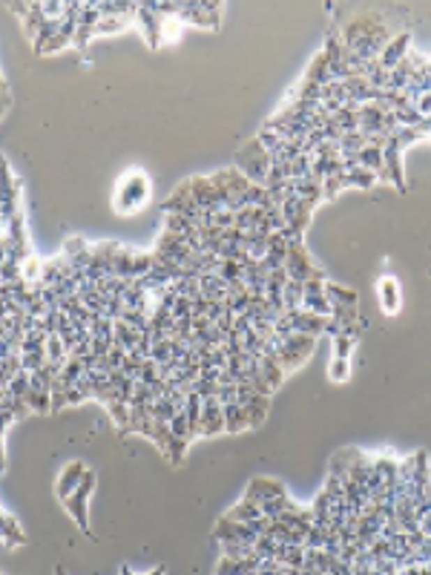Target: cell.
I'll return each mask as SVG.
<instances>
[{"mask_svg": "<svg viewBox=\"0 0 431 575\" xmlns=\"http://www.w3.org/2000/svg\"><path fill=\"white\" fill-rule=\"evenodd\" d=\"M216 386H239V382H236V377H233L227 368H222L219 377H216Z\"/></svg>", "mask_w": 431, "mask_h": 575, "instance_id": "bcb514c9", "label": "cell"}, {"mask_svg": "<svg viewBox=\"0 0 431 575\" xmlns=\"http://www.w3.org/2000/svg\"><path fill=\"white\" fill-rule=\"evenodd\" d=\"M147 199H150V179L141 170H130L127 176L118 179L115 196H112V204L118 213H135Z\"/></svg>", "mask_w": 431, "mask_h": 575, "instance_id": "7a4b0ae2", "label": "cell"}, {"mask_svg": "<svg viewBox=\"0 0 431 575\" xmlns=\"http://www.w3.org/2000/svg\"><path fill=\"white\" fill-rule=\"evenodd\" d=\"M340 190H345V187H342V179H340V176H328V179L322 181V202L333 199V196L340 193Z\"/></svg>", "mask_w": 431, "mask_h": 575, "instance_id": "74e56055", "label": "cell"}, {"mask_svg": "<svg viewBox=\"0 0 431 575\" xmlns=\"http://www.w3.org/2000/svg\"><path fill=\"white\" fill-rule=\"evenodd\" d=\"M394 35L388 32V27L382 23V17L379 15H374V12H363V15H356L348 27H345V32H342V46L348 52H354L356 58H363L365 64L368 61H377L379 55H382V50H386V43L391 40Z\"/></svg>", "mask_w": 431, "mask_h": 575, "instance_id": "6da1fadb", "label": "cell"}, {"mask_svg": "<svg viewBox=\"0 0 431 575\" xmlns=\"http://www.w3.org/2000/svg\"><path fill=\"white\" fill-rule=\"evenodd\" d=\"M222 555L225 558H236V561H242V558H253V546L250 544H242V541H227L222 544Z\"/></svg>", "mask_w": 431, "mask_h": 575, "instance_id": "484cf974", "label": "cell"}, {"mask_svg": "<svg viewBox=\"0 0 431 575\" xmlns=\"http://www.w3.org/2000/svg\"><path fill=\"white\" fill-rule=\"evenodd\" d=\"M55 575H66V569H63V567H58V569H55Z\"/></svg>", "mask_w": 431, "mask_h": 575, "instance_id": "c3c4849f", "label": "cell"}, {"mask_svg": "<svg viewBox=\"0 0 431 575\" xmlns=\"http://www.w3.org/2000/svg\"><path fill=\"white\" fill-rule=\"evenodd\" d=\"M325 282H328V279H308V282H305V297H319V294H325Z\"/></svg>", "mask_w": 431, "mask_h": 575, "instance_id": "b9f144b4", "label": "cell"}, {"mask_svg": "<svg viewBox=\"0 0 431 575\" xmlns=\"http://www.w3.org/2000/svg\"><path fill=\"white\" fill-rule=\"evenodd\" d=\"M420 121H423V115L417 112V107H405V110H397V124L400 127H420Z\"/></svg>", "mask_w": 431, "mask_h": 575, "instance_id": "836d02e7", "label": "cell"}, {"mask_svg": "<svg viewBox=\"0 0 431 575\" xmlns=\"http://www.w3.org/2000/svg\"><path fill=\"white\" fill-rule=\"evenodd\" d=\"M359 133L363 135H382V115H386V110H382L379 104H363L359 107Z\"/></svg>", "mask_w": 431, "mask_h": 575, "instance_id": "4fadbf2b", "label": "cell"}, {"mask_svg": "<svg viewBox=\"0 0 431 575\" xmlns=\"http://www.w3.org/2000/svg\"><path fill=\"white\" fill-rule=\"evenodd\" d=\"M331 345H333V351H331V357H337V359H351V354H354V340L351 337H333L331 340Z\"/></svg>", "mask_w": 431, "mask_h": 575, "instance_id": "1f68e13d", "label": "cell"}, {"mask_svg": "<svg viewBox=\"0 0 431 575\" xmlns=\"http://www.w3.org/2000/svg\"><path fill=\"white\" fill-rule=\"evenodd\" d=\"M17 417L12 415V409H9V405H3V409H0V440H3V435H6V428L15 423Z\"/></svg>", "mask_w": 431, "mask_h": 575, "instance_id": "7bdbcfd3", "label": "cell"}, {"mask_svg": "<svg viewBox=\"0 0 431 575\" xmlns=\"http://www.w3.org/2000/svg\"><path fill=\"white\" fill-rule=\"evenodd\" d=\"M170 435L179 438V440H190V426H187L184 412H179V415L170 420Z\"/></svg>", "mask_w": 431, "mask_h": 575, "instance_id": "e575fe53", "label": "cell"}, {"mask_svg": "<svg viewBox=\"0 0 431 575\" xmlns=\"http://www.w3.org/2000/svg\"><path fill=\"white\" fill-rule=\"evenodd\" d=\"M314 345H317V337H308V334H291V337H285L282 345H279V366L282 371H294L299 368L305 359L314 354Z\"/></svg>", "mask_w": 431, "mask_h": 575, "instance_id": "8992f818", "label": "cell"}, {"mask_svg": "<svg viewBox=\"0 0 431 575\" xmlns=\"http://www.w3.org/2000/svg\"><path fill=\"white\" fill-rule=\"evenodd\" d=\"M340 179H342V187H363V190H368V187L377 184V176L371 170H365V167H356V170H351V173H342Z\"/></svg>", "mask_w": 431, "mask_h": 575, "instance_id": "603a6c76", "label": "cell"}, {"mask_svg": "<svg viewBox=\"0 0 431 575\" xmlns=\"http://www.w3.org/2000/svg\"><path fill=\"white\" fill-rule=\"evenodd\" d=\"M138 340H141V334L133 328V325H127L124 320H115V328H112V345H118V348H124L127 354L138 345Z\"/></svg>", "mask_w": 431, "mask_h": 575, "instance_id": "2e32d148", "label": "cell"}, {"mask_svg": "<svg viewBox=\"0 0 431 575\" xmlns=\"http://www.w3.org/2000/svg\"><path fill=\"white\" fill-rule=\"evenodd\" d=\"M285 271H287V279H296V282H302V285H305L308 279H325V271L317 268L314 262H310L302 239H296V242H287Z\"/></svg>", "mask_w": 431, "mask_h": 575, "instance_id": "277c9868", "label": "cell"}, {"mask_svg": "<svg viewBox=\"0 0 431 575\" xmlns=\"http://www.w3.org/2000/svg\"><path fill=\"white\" fill-rule=\"evenodd\" d=\"M135 20L141 23V32L147 35L150 46H153V50H158V46H161V38H164V17L156 15L153 6L147 3V6H138V9H135Z\"/></svg>", "mask_w": 431, "mask_h": 575, "instance_id": "30bf717a", "label": "cell"}, {"mask_svg": "<svg viewBox=\"0 0 431 575\" xmlns=\"http://www.w3.org/2000/svg\"><path fill=\"white\" fill-rule=\"evenodd\" d=\"M29 377H32L29 371L20 368V371L12 377V382H9V394H12V397H27V391H29Z\"/></svg>", "mask_w": 431, "mask_h": 575, "instance_id": "4dcf8cb0", "label": "cell"}, {"mask_svg": "<svg viewBox=\"0 0 431 575\" xmlns=\"http://www.w3.org/2000/svg\"><path fill=\"white\" fill-rule=\"evenodd\" d=\"M305 81L319 84V87H325V84L331 81V75H328V61H325L322 52H319L314 61H310V66H308V72H305Z\"/></svg>", "mask_w": 431, "mask_h": 575, "instance_id": "cb8c5ba5", "label": "cell"}, {"mask_svg": "<svg viewBox=\"0 0 431 575\" xmlns=\"http://www.w3.org/2000/svg\"><path fill=\"white\" fill-rule=\"evenodd\" d=\"M222 409H225V431H227V435H239V431L250 428V417H248L245 405L230 403V405H222Z\"/></svg>", "mask_w": 431, "mask_h": 575, "instance_id": "9a60e30c", "label": "cell"}, {"mask_svg": "<svg viewBox=\"0 0 431 575\" xmlns=\"http://www.w3.org/2000/svg\"><path fill=\"white\" fill-rule=\"evenodd\" d=\"M302 311L308 314H319V317H331V302L325 294L319 297H302Z\"/></svg>", "mask_w": 431, "mask_h": 575, "instance_id": "4316f807", "label": "cell"}, {"mask_svg": "<svg viewBox=\"0 0 431 575\" xmlns=\"http://www.w3.org/2000/svg\"><path fill=\"white\" fill-rule=\"evenodd\" d=\"M124 27H127V20H121V17H101L98 27H95V35H115Z\"/></svg>", "mask_w": 431, "mask_h": 575, "instance_id": "d6a6232c", "label": "cell"}, {"mask_svg": "<svg viewBox=\"0 0 431 575\" xmlns=\"http://www.w3.org/2000/svg\"><path fill=\"white\" fill-rule=\"evenodd\" d=\"M124 359H127V351H124V348H118V345H112L109 354H107V366H109V371H112V368H121V366H124Z\"/></svg>", "mask_w": 431, "mask_h": 575, "instance_id": "ab89813d", "label": "cell"}, {"mask_svg": "<svg viewBox=\"0 0 431 575\" xmlns=\"http://www.w3.org/2000/svg\"><path fill=\"white\" fill-rule=\"evenodd\" d=\"M425 507H428V509H431V492H428V498H425Z\"/></svg>", "mask_w": 431, "mask_h": 575, "instance_id": "681fc988", "label": "cell"}, {"mask_svg": "<svg viewBox=\"0 0 431 575\" xmlns=\"http://www.w3.org/2000/svg\"><path fill=\"white\" fill-rule=\"evenodd\" d=\"M92 492H95V472L86 469L84 477H81V484H78V489L63 500L69 518L81 526V532H89V495Z\"/></svg>", "mask_w": 431, "mask_h": 575, "instance_id": "5b68a950", "label": "cell"}, {"mask_svg": "<svg viewBox=\"0 0 431 575\" xmlns=\"http://www.w3.org/2000/svg\"><path fill=\"white\" fill-rule=\"evenodd\" d=\"M325 297H328V302H337V305L356 308V291H351V288H345V285L325 282Z\"/></svg>", "mask_w": 431, "mask_h": 575, "instance_id": "7402d4cb", "label": "cell"}, {"mask_svg": "<svg viewBox=\"0 0 431 575\" xmlns=\"http://www.w3.org/2000/svg\"><path fill=\"white\" fill-rule=\"evenodd\" d=\"M227 518H230V521H236V523H250V521H259V518H262V503H253V500L242 498V500L236 503V507H230Z\"/></svg>", "mask_w": 431, "mask_h": 575, "instance_id": "ac0fdd59", "label": "cell"}, {"mask_svg": "<svg viewBox=\"0 0 431 575\" xmlns=\"http://www.w3.org/2000/svg\"><path fill=\"white\" fill-rule=\"evenodd\" d=\"M379 297H382V308L386 314H397L400 311V285L394 276H386L379 282Z\"/></svg>", "mask_w": 431, "mask_h": 575, "instance_id": "d6986e66", "label": "cell"}, {"mask_svg": "<svg viewBox=\"0 0 431 575\" xmlns=\"http://www.w3.org/2000/svg\"><path fill=\"white\" fill-rule=\"evenodd\" d=\"M170 351H173V340H158V343H153L150 359H156V363H167V359H170Z\"/></svg>", "mask_w": 431, "mask_h": 575, "instance_id": "8d00e7d4", "label": "cell"}, {"mask_svg": "<svg viewBox=\"0 0 431 575\" xmlns=\"http://www.w3.org/2000/svg\"><path fill=\"white\" fill-rule=\"evenodd\" d=\"M291 320H294V331L296 334H308V337H319V334H325V322H328V317L308 314V311H302V308L296 311Z\"/></svg>", "mask_w": 431, "mask_h": 575, "instance_id": "5bb4252c", "label": "cell"}, {"mask_svg": "<svg viewBox=\"0 0 431 575\" xmlns=\"http://www.w3.org/2000/svg\"><path fill=\"white\" fill-rule=\"evenodd\" d=\"M207 311H210V299L207 297H193V311H190V317H207Z\"/></svg>", "mask_w": 431, "mask_h": 575, "instance_id": "60d3db41", "label": "cell"}, {"mask_svg": "<svg viewBox=\"0 0 431 575\" xmlns=\"http://www.w3.org/2000/svg\"><path fill=\"white\" fill-rule=\"evenodd\" d=\"M382 164H386V176L397 190H405V173H402V150L394 135H388L386 147H382Z\"/></svg>", "mask_w": 431, "mask_h": 575, "instance_id": "52a82bcc", "label": "cell"}, {"mask_svg": "<svg viewBox=\"0 0 431 575\" xmlns=\"http://www.w3.org/2000/svg\"><path fill=\"white\" fill-rule=\"evenodd\" d=\"M285 495V486L276 481V477H253L245 489V498L253 500V503H265V500H273V498H282Z\"/></svg>", "mask_w": 431, "mask_h": 575, "instance_id": "8fae6325", "label": "cell"}, {"mask_svg": "<svg viewBox=\"0 0 431 575\" xmlns=\"http://www.w3.org/2000/svg\"><path fill=\"white\" fill-rule=\"evenodd\" d=\"M328 377L333 382H345L351 377V359H337V357H331L328 359Z\"/></svg>", "mask_w": 431, "mask_h": 575, "instance_id": "f1b7e54d", "label": "cell"}, {"mask_svg": "<svg viewBox=\"0 0 431 575\" xmlns=\"http://www.w3.org/2000/svg\"><path fill=\"white\" fill-rule=\"evenodd\" d=\"M414 107H417V112H420L423 118H428V115H431V92H425V95H423V98H420Z\"/></svg>", "mask_w": 431, "mask_h": 575, "instance_id": "f6af8a7d", "label": "cell"}, {"mask_svg": "<svg viewBox=\"0 0 431 575\" xmlns=\"http://www.w3.org/2000/svg\"><path fill=\"white\" fill-rule=\"evenodd\" d=\"M236 170L245 173V179L253 184H265V179L271 173V153L262 147L259 138H250L245 147L236 153Z\"/></svg>", "mask_w": 431, "mask_h": 575, "instance_id": "3957f363", "label": "cell"}, {"mask_svg": "<svg viewBox=\"0 0 431 575\" xmlns=\"http://www.w3.org/2000/svg\"><path fill=\"white\" fill-rule=\"evenodd\" d=\"M259 368H262V377L271 382V389H279V382L285 380V371H282V366L276 363V359L262 357V359H259Z\"/></svg>", "mask_w": 431, "mask_h": 575, "instance_id": "d4e9b609", "label": "cell"}, {"mask_svg": "<svg viewBox=\"0 0 431 575\" xmlns=\"http://www.w3.org/2000/svg\"><path fill=\"white\" fill-rule=\"evenodd\" d=\"M245 409H248V417H250V428H259L262 423H265V417H268L271 397H265V394H253Z\"/></svg>", "mask_w": 431, "mask_h": 575, "instance_id": "ffe728a7", "label": "cell"}, {"mask_svg": "<svg viewBox=\"0 0 431 575\" xmlns=\"http://www.w3.org/2000/svg\"><path fill=\"white\" fill-rule=\"evenodd\" d=\"M216 400H219L222 405L236 403V386H219V391H216Z\"/></svg>", "mask_w": 431, "mask_h": 575, "instance_id": "ee69618b", "label": "cell"}, {"mask_svg": "<svg viewBox=\"0 0 431 575\" xmlns=\"http://www.w3.org/2000/svg\"><path fill=\"white\" fill-rule=\"evenodd\" d=\"M118 575H135L130 567H121V572H118ZM147 575H164V567H156L153 572H147Z\"/></svg>", "mask_w": 431, "mask_h": 575, "instance_id": "7dc6e473", "label": "cell"}, {"mask_svg": "<svg viewBox=\"0 0 431 575\" xmlns=\"http://www.w3.org/2000/svg\"><path fill=\"white\" fill-rule=\"evenodd\" d=\"M394 138H397V144H400V150H405V147H411V144L420 138V133H417L414 127H397Z\"/></svg>", "mask_w": 431, "mask_h": 575, "instance_id": "d590c367", "label": "cell"}, {"mask_svg": "<svg viewBox=\"0 0 431 575\" xmlns=\"http://www.w3.org/2000/svg\"><path fill=\"white\" fill-rule=\"evenodd\" d=\"M225 431V409L216 397L202 400V438H216Z\"/></svg>", "mask_w": 431, "mask_h": 575, "instance_id": "ba28073f", "label": "cell"}, {"mask_svg": "<svg viewBox=\"0 0 431 575\" xmlns=\"http://www.w3.org/2000/svg\"><path fill=\"white\" fill-rule=\"evenodd\" d=\"M107 412L112 415V423L118 426V431H121V428L127 426V420H130V405H127V403L112 400V403H107Z\"/></svg>", "mask_w": 431, "mask_h": 575, "instance_id": "f546056e", "label": "cell"}, {"mask_svg": "<svg viewBox=\"0 0 431 575\" xmlns=\"http://www.w3.org/2000/svg\"><path fill=\"white\" fill-rule=\"evenodd\" d=\"M356 454H359L356 449H342V451H337V454H333V461H331L328 475L340 477V481H348V472H351V463H354Z\"/></svg>", "mask_w": 431, "mask_h": 575, "instance_id": "44dd1931", "label": "cell"}, {"mask_svg": "<svg viewBox=\"0 0 431 575\" xmlns=\"http://www.w3.org/2000/svg\"><path fill=\"white\" fill-rule=\"evenodd\" d=\"M287 507H291V498L282 495V498H273V500H265V503H262V515H265L268 521H279L282 512H285Z\"/></svg>", "mask_w": 431, "mask_h": 575, "instance_id": "83f0119b", "label": "cell"}, {"mask_svg": "<svg viewBox=\"0 0 431 575\" xmlns=\"http://www.w3.org/2000/svg\"><path fill=\"white\" fill-rule=\"evenodd\" d=\"M213 225H216V227H222V230L236 227V213H230V210H216V216H213Z\"/></svg>", "mask_w": 431, "mask_h": 575, "instance_id": "f35d334b", "label": "cell"}, {"mask_svg": "<svg viewBox=\"0 0 431 575\" xmlns=\"http://www.w3.org/2000/svg\"><path fill=\"white\" fill-rule=\"evenodd\" d=\"M0 538H3L9 546H17V544H27V535H23L20 530V523L6 512V509H0Z\"/></svg>", "mask_w": 431, "mask_h": 575, "instance_id": "e0dca14e", "label": "cell"}, {"mask_svg": "<svg viewBox=\"0 0 431 575\" xmlns=\"http://www.w3.org/2000/svg\"><path fill=\"white\" fill-rule=\"evenodd\" d=\"M84 472H86V466H84V461H72V463H66L63 466V472H61V477H58V486H55V495L61 498V500H66L72 492L78 489V484H81V477H84Z\"/></svg>", "mask_w": 431, "mask_h": 575, "instance_id": "7c38bea8", "label": "cell"}, {"mask_svg": "<svg viewBox=\"0 0 431 575\" xmlns=\"http://www.w3.org/2000/svg\"><path fill=\"white\" fill-rule=\"evenodd\" d=\"M409 50H411V35H409V32H400V35H394V38L386 43V50H382V55H379L377 61H379V66L386 69V72H391L400 61H405Z\"/></svg>", "mask_w": 431, "mask_h": 575, "instance_id": "9c48e42d", "label": "cell"}]
</instances>
